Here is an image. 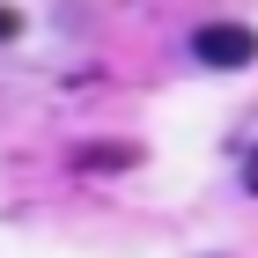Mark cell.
Returning <instances> with one entry per match:
<instances>
[{"instance_id":"1","label":"cell","mask_w":258,"mask_h":258,"mask_svg":"<svg viewBox=\"0 0 258 258\" xmlns=\"http://www.w3.org/2000/svg\"><path fill=\"white\" fill-rule=\"evenodd\" d=\"M192 59L199 67H251L258 59V30L251 22H207V30H192Z\"/></svg>"},{"instance_id":"2","label":"cell","mask_w":258,"mask_h":258,"mask_svg":"<svg viewBox=\"0 0 258 258\" xmlns=\"http://www.w3.org/2000/svg\"><path fill=\"white\" fill-rule=\"evenodd\" d=\"M133 148H81V170H125Z\"/></svg>"},{"instance_id":"3","label":"cell","mask_w":258,"mask_h":258,"mask_svg":"<svg viewBox=\"0 0 258 258\" xmlns=\"http://www.w3.org/2000/svg\"><path fill=\"white\" fill-rule=\"evenodd\" d=\"M243 184H251V192H258V148H251V162H243Z\"/></svg>"},{"instance_id":"4","label":"cell","mask_w":258,"mask_h":258,"mask_svg":"<svg viewBox=\"0 0 258 258\" xmlns=\"http://www.w3.org/2000/svg\"><path fill=\"white\" fill-rule=\"evenodd\" d=\"M8 30H15V15H8V8H0V37H8Z\"/></svg>"}]
</instances>
